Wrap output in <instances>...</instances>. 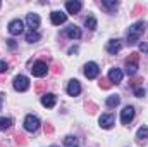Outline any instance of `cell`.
Masks as SVG:
<instances>
[{
  "label": "cell",
  "instance_id": "obj_1",
  "mask_svg": "<svg viewBox=\"0 0 148 147\" xmlns=\"http://www.w3.org/2000/svg\"><path fill=\"white\" fill-rule=\"evenodd\" d=\"M145 28H147V23H143V21H140V23H134L133 26H129V30H127V43L131 45V43H136L140 37L145 33Z\"/></svg>",
  "mask_w": 148,
  "mask_h": 147
},
{
  "label": "cell",
  "instance_id": "obj_2",
  "mask_svg": "<svg viewBox=\"0 0 148 147\" xmlns=\"http://www.w3.org/2000/svg\"><path fill=\"white\" fill-rule=\"evenodd\" d=\"M138 59H140V55H138L136 52H133V54L126 59V73L129 74V76H134L136 71H138Z\"/></svg>",
  "mask_w": 148,
  "mask_h": 147
},
{
  "label": "cell",
  "instance_id": "obj_3",
  "mask_svg": "<svg viewBox=\"0 0 148 147\" xmlns=\"http://www.w3.org/2000/svg\"><path fill=\"white\" fill-rule=\"evenodd\" d=\"M31 73H33V76H36V78H43L45 74L48 73V66H47V62H43V61L35 62L33 68H31Z\"/></svg>",
  "mask_w": 148,
  "mask_h": 147
},
{
  "label": "cell",
  "instance_id": "obj_4",
  "mask_svg": "<svg viewBox=\"0 0 148 147\" xmlns=\"http://www.w3.org/2000/svg\"><path fill=\"white\" fill-rule=\"evenodd\" d=\"M14 88H16L17 92H26V90L29 88V80H28L26 76H23V74L16 76V78H14Z\"/></svg>",
  "mask_w": 148,
  "mask_h": 147
},
{
  "label": "cell",
  "instance_id": "obj_5",
  "mask_svg": "<svg viewBox=\"0 0 148 147\" xmlns=\"http://www.w3.org/2000/svg\"><path fill=\"white\" fill-rule=\"evenodd\" d=\"M38 126H40V119H38L36 116L28 114V116L24 118V128H26L28 132H36Z\"/></svg>",
  "mask_w": 148,
  "mask_h": 147
},
{
  "label": "cell",
  "instance_id": "obj_6",
  "mask_svg": "<svg viewBox=\"0 0 148 147\" xmlns=\"http://www.w3.org/2000/svg\"><path fill=\"white\" fill-rule=\"evenodd\" d=\"M24 31V24H23V21L21 19H14V21H10L9 23V33L10 35H21Z\"/></svg>",
  "mask_w": 148,
  "mask_h": 147
},
{
  "label": "cell",
  "instance_id": "obj_7",
  "mask_svg": "<svg viewBox=\"0 0 148 147\" xmlns=\"http://www.w3.org/2000/svg\"><path fill=\"white\" fill-rule=\"evenodd\" d=\"M133 118H134V107L133 106H126L124 109L121 111V121L124 125H129L133 121Z\"/></svg>",
  "mask_w": 148,
  "mask_h": 147
},
{
  "label": "cell",
  "instance_id": "obj_8",
  "mask_svg": "<svg viewBox=\"0 0 148 147\" xmlns=\"http://www.w3.org/2000/svg\"><path fill=\"white\" fill-rule=\"evenodd\" d=\"M100 73V69H98V64H95V62H88L86 66H84V76L88 78V80H93V78H97Z\"/></svg>",
  "mask_w": 148,
  "mask_h": 147
},
{
  "label": "cell",
  "instance_id": "obj_9",
  "mask_svg": "<svg viewBox=\"0 0 148 147\" xmlns=\"http://www.w3.org/2000/svg\"><path fill=\"white\" fill-rule=\"evenodd\" d=\"M98 121H100V126H102V128H105V130L112 128V125L115 123V119H114V114H110V112H107V114H102Z\"/></svg>",
  "mask_w": 148,
  "mask_h": 147
},
{
  "label": "cell",
  "instance_id": "obj_10",
  "mask_svg": "<svg viewBox=\"0 0 148 147\" xmlns=\"http://www.w3.org/2000/svg\"><path fill=\"white\" fill-rule=\"evenodd\" d=\"M50 17H52V24L59 26V24H64V23H66V19H67V14H64L62 10H53Z\"/></svg>",
  "mask_w": 148,
  "mask_h": 147
},
{
  "label": "cell",
  "instance_id": "obj_11",
  "mask_svg": "<svg viewBox=\"0 0 148 147\" xmlns=\"http://www.w3.org/2000/svg\"><path fill=\"white\" fill-rule=\"evenodd\" d=\"M67 94H69L71 97H76V95L81 94V85H79L77 80H71V81H69V85H67Z\"/></svg>",
  "mask_w": 148,
  "mask_h": 147
},
{
  "label": "cell",
  "instance_id": "obj_12",
  "mask_svg": "<svg viewBox=\"0 0 148 147\" xmlns=\"http://www.w3.org/2000/svg\"><path fill=\"white\" fill-rule=\"evenodd\" d=\"M26 23H28V26L31 28V31H35L38 26H40V16L35 14V12L28 14V16H26Z\"/></svg>",
  "mask_w": 148,
  "mask_h": 147
},
{
  "label": "cell",
  "instance_id": "obj_13",
  "mask_svg": "<svg viewBox=\"0 0 148 147\" xmlns=\"http://www.w3.org/2000/svg\"><path fill=\"white\" fill-rule=\"evenodd\" d=\"M81 2L79 0H69L67 3H66V9H67V12L69 14H77L79 10H81Z\"/></svg>",
  "mask_w": 148,
  "mask_h": 147
},
{
  "label": "cell",
  "instance_id": "obj_14",
  "mask_svg": "<svg viewBox=\"0 0 148 147\" xmlns=\"http://www.w3.org/2000/svg\"><path fill=\"white\" fill-rule=\"evenodd\" d=\"M109 81L110 83H121L122 81V71L117 68H112L109 71Z\"/></svg>",
  "mask_w": 148,
  "mask_h": 147
},
{
  "label": "cell",
  "instance_id": "obj_15",
  "mask_svg": "<svg viewBox=\"0 0 148 147\" xmlns=\"http://www.w3.org/2000/svg\"><path fill=\"white\" fill-rule=\"evenodd\" d=\"M121 49H122V43L119 42V40H110L109 43H107V52L109 54H117V52H121Z\"/></svg>",
  "mask_w": 148,
  "mask_h": 147
},
{
  "label": "cell",
  "instance_id": "obj_16",
  "mask_svg": "<svg viewBox=\"0 0 148 147\" xmlns=\"http://www.w3.org/2000/svg\"><path fill=\"white\" fill-rule=\"evenodd\" d=\"M55 102H57V97H55L53 94H45V95L41 97V104H43L45 107H53Z\"/></svg>",
  "mask_w": 148,
  "mask_h": 147
},
{
  "label": "cell",
  "instance_id": "obj_17",
  "mask_svg": "<svg viewBox=\"0 0 148 147\" xmlns=\"http://www.w3.org/2000/svg\"><path fill=\"white\" fill-rule=\"evenodd\" d=\"M66 35L71 38V40H79V38H81V30L73 24V26H69V28L66 30Z\"/></svg>",
  "mask_w": 148,
  "mask_h": 147
},
{
  "label": "cell",
  "instance_id": "obj_18",
  "mask_svg": "<svg viewBox=\"0 0 148 147\" xmlns=\"http://www.w3.org/2000/svg\"><path fill=\"white\" fill-rule=\"evenodd\" d=\"M84 26H86L88 30H91V31H93V30H97V19H95L93 16L86 17V19H84Z\"/></svg>",
  "mask_w": 148,
  "mask_h": 147
},
{
  "label": "cell",
  "instance_id": "obj_19",
  "mask_svg": "<svg viewBox=\"0 0 148 147\" xmlns=\"http://www.w3.org/2000/svg\"><path fill=\"white\" fill-rule=\"evenodd\" d=\"M10 126H12V119H10V118H0V130H2V132L9 130Z\"/></svg>",
  "mask_w": 148,
  "mask_h": 147
},
{
  "label": "cell",
  "instance_id": "obj_20",
  "mask_svg": "<svg viewBox=\"0 0 148 147\" xmlns=\"http://www.w3.org/2000/svg\"><path fill=\"white\" fill-rule=\"evenodd\" d=\"M136 139H138L140 142H141V140H147V139H148V126H141V128L138 130Z\"/></svg>",
  "mask_w": 148,
  "mask_h": 147
},
{
  "label": "cell",
  "instance_id": "obj_21",
  "mask_svg": "<svg viewBox=\"0 0 148 147\" xmlns=\"http://www.w3.org/2000/svg\"><path fill=\"white\" fill-rule=\"evenodd\" d=\"M119 102H121V97H119V95H110V97L107 99V106H109V107L119 106Z\"/></svg>",
  "mask_w": 148,
  "mask_h": 147
},
{
  "label": "cell",
  "instance_id": "obj_22",
  "mask_svg": "<svg viewBox=\"0 0 148 147\" xmlns=\"http://www.w3.org/2000/svg\"><path fill=\"white\" fill-rule=\"evenodd\" d=\"M40 33H36V31H29V33H26V42H29V43H35V42H38L40 40Z\"/></svg>",
  "mask_w": 148,
  "mask_h": 147
},
{
  "label": "cell",
  "instance_id": "obj_23",
  "mask_svg": "<svg viewBox=\"0 0 148 147\" xmlns=\"http://www.w3.org/2000/svg\"><path fill=\"white\" fill-rule=\"evenodd\" d=\"M117 5H119L117 2H102V9H105V10H114Z\"/></svg>",
  "mask_w": 148,
  "mask_h": 147
},
{
  "label": "cell",
  "instance_id": "obj_24",
  "mask_svg": "<svg viewBox=\"0 0 148 147\" xmlns=\"http://www.w3.org/2000/svg\"><path fill=\"white\" fill-rule=\"evenodd\" d=\"M76 142H77V139L73 137V135H69V137H66V140H64V144L67 147H76Z\"/></svg>",
  "mask_w": 148,
  "mask_h": 147
},
{
  "label": "cell",
  "instance_id": "obj_25",
  "mask_svg": "<svg viewBox=\"0 0 148 147\" xmlns=\"http://www.w3.org/2000/svg\"><path fill=\"white\" fill-rule=\"evenodd\" d=\"M110 81H109V80H100V87H102V88H110Z\"/></svg>",
  "mask_w": 148,
  "mask_h": 147
},
{
  "label": "cell",
  "instance_id": "obj_26",
  "mask_svg": "<svg viewBox=\"0 0 148 147\" xmlns=\"http://www.w3.org/2000/svg\"><path fill=\"white\" fill-rule=\"evenodd\" d=\"M134 95L136 97H145V90L143 88H134Z\"/></svg>",
  "mask_w": 148,
  "mask_h": 147
},
{
  "label": "cell",
  "instance_id": "obj_27",
  "mask_svg": "<svg viewBox=\"0 0 148 147\" xmlns=\"http://www.w3.org/2000/svg\"><path fill=\"white\" fill-rule=\"evenodd\" d=\"M9 69V66H7V62L5 61H0V73H5Z\"/></svg>",
  "mask_w": 148,
  "mask_h": 147
},
{
  "label": "cell",
  "instance_id": "obj_28",
  "mask_svg": "<svg viewBox=\"0 0 148 147\" xmlns=\"http://www.w3.org/2000/svg\"><path fill=\"white\" fill-rule=\"evenodd\" d=\"M45 133H53V126L52 125H45Z\"/></svg>",
  "mask_w": 148,
  "mask_h": 147
},
{
  "label": "cell",
  "instance_id": "obj_29",
  "mask_svg": "<svg viewBox=\"0 0 148 147\" xmlns=\"http://www.w3.org/2000/svg\"><path fill=\"white\" fill-rule=\"evenodd\" d=\"M140 50L141 52H148V43H141L140 45Z\"/></svg>",
  "mask_w": 148,
  "mask_h": 147
},
{
  "label": "cell",
  "instance_id": "obj_30",
  "mask_svg": "<svg viewBox=\"0 0 148 147\" xmlns=\"http://www.w3.org/2000/svg\"><path fill=\"white\" fill-rule=\"evenodd\" d=\"M43 88H45V85H43V83H40V85H36V92H41Z\"/></svg>",
  "mask_w": 148,
  "mask_h": 147
},
{
  "label": "cell",
  "instance_id": "obj_31",
  "mask_svg": "<svg viewBox=\"0 0 148 147\" xmlns=\"http://www.w3.org/2000/svg\"><path fill=\"white\" fill-rule=\"evenodd\" d=\"M7 42H9V47H10V49L16 47V42H14V40H7Z\"/></svg>",
  "mask_w": 148,
  "mask_h": 147
},
{
  "label": "cell",
  "instance_id": "obj_32",
  "mask_svg": "<svg viewBox=\"0 0 148 147\" xmlns=\"http://www.w3.org/2000/svg\"><path fill=\"white\" fill-rule=\"evenodd\" d=\"M88 109H90V112H95V109H97V106H93V104H90V106H88Z\"/></svg>",
  "mask_w": 148,
  "mask_h": 147
},
{
  "label": "cell",
  "instance_id": "obj_33",
  "mask_svg": "<svg viewBox=\"0 0 148 147\" xmlns=\"http://www.w3.org/2000/svg\"><path fill=\"white\" fill-rule=\"evenodd\" d=\"M0 107H2V95H0Z\"/></svg>",
  "mask_w": 148,
  "mask_h": 147
}]
</instances>
